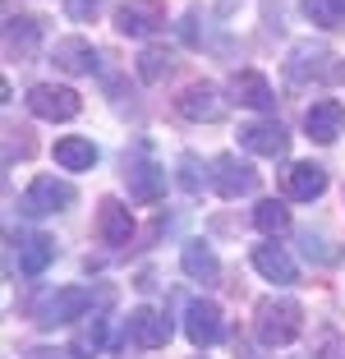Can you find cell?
Instances as JSON below:
<instances>
[{
    "label": "cell",
    "mask_w": 345,
    "mask_h": 359,
    "mask_svg": "<svg viewBox=\"0 0 345 359\" xmlns=\"http://www.w3.org/2000/svg\"><path fill=\"white\" fill-rule=\"evenodd\" d=\"M253 332H258L262 346H290L304 332V304L285 295H267L253 309Z\"/></svg>",
    "instance_id": "cell-1"
},
{
    "label": "cell",
    "mask_w": 345,
    "mask_h": 359,
    "mask_svg": "<svg viewBox=\"0 0 345 359\" xmlns=\"http://www.w3.org/2000/svg\"><path fill=\"white\" fill-rule=\"evenodd\" d=\"M88 309H93V290H88V285H60V290L37 299L32 313H37L42 327H65L74 318H88Z\"/></svg>",
    "instance_id": "cell-2"
},
{
    "label": "cell",
    "mask_w": 345,
    "mask_h": 359,
    "mask_svg": "<svg viewBox=\"0 0 345 359\" xmlns=\"http://www.w3.org/2000/svg\"><path fill=\"white\" fill-rule=\"evenodd\" d=\"M74 198H79V189H74L69 180H55V175H37L23 189L19 198V212L23 217H51V212H65L74 208Z\"/></svg>",
    "instance_id": "cell-3"
},
{
    "label": "cell",
    "mask_w": 345,
    "mask_h": 359,
    "mask_svg": "<svg viewBox=\"0 0 345 359\" xmlns=\"http://www.w3.org/2000/svg\"><path fill=\"white\" fill-rule=\"evenodd\" d=\"M28 111L37 120H51V125H65L83 111V97L74 88H60V83H32L28 88Z\"/></svg>",
    "instance_id": "cell-4"
},
{
    "label": "cell",
    "mask_w": 345,
    "mask_h": 359,
    "mask_svg": "<svg viewBox=\"0 0 345 359\" xmlns=\"http://www.w3.org/2000/svg\"><path fill=\"white\" fill-rule=\"evenodd\" d=\"M341 74V65H336V55L327 51V46H313V42H299L290 51V60H285V79L290 83H327V79Z\"/></svg>",
    "instance_id": "cell-5"
},
{
    "label": "cell",
    "mask_w": 345,
    "mask_h": 359,
    "mask_svg": "<svg viewBox=\"0 0 345 359\" xmlns=\"http://www.w3.org/2000/svg\"><path fill=\"white\" fill-rule=\"evenodd\" d=\"M212 189L221 194V198H244V194L258 189V170L249 166V161H240L235 152H221V157H212Z\"/></svg>",
    "instance_id": "cell-6"
},
{
    "label": "cell",
    "mask_w": 345,
    "mask_h": 359,
    "mask_svg": "<svg viewBox=\"0 0 345 359\" xmlns=\"http://www.w3.org/2000/svg\"><path fill=\"white\" fill-rule=\"evenodd\" d=\"M166 23V5L161 0H129L115 10V32L120 37H152Z\"/></svg>",
    "instance_id": "cell-7"
},
{
    "label": "cell",
    "mask_w": 345,
    "mask_h": 359,
    "mask_svg": "<svg viewBox=\"0 0 345 359\" xmlns=\"http://www.w3.org/2000/svg\"><path fill=\"white\" fill-rule=\"evenodd\" d=\"M221 309L212 304V299H189L184 309V337L194 341V350H212L221 341Z\"/></svg>",
    "instance_id": "cell-8"
},
{
    "label": "cell",
    "mask_w": 345,
    "mask_h": 359,
    "mask_svg": "<svg viewBox=\"0 0 345 359\" xmlns=\"http://www.w3.org/2000/svg\"><path fill=\"white\" fill-rule=\"evenodd\" d=\"M170 337H175V327H170L166 313H157V309H147V304H138L129 313V341L138 350H161V346H170Z\"/></svg>",
    "instance_id": "cell-9"
},
{
    "label": "cell",
    "mask_w": 345,
    "mask_h": 359,
    "mask_svg": "<svg viewBox=\"0 0 345 359\" xmlns=\"http://www.w3.org/2000/svg\"><path fill=\"white\" fill-rule=\"evenodd\" d=\"M175 111H180L184 120H194V125H203V120L212 125V120L226 116V97H221L212 83H189L184 93L175 97Z\"/></svg>",
    "instance_id": "cell-10"
},
{
    "label": "cell",
    "mask_w": 345,
    "mask_h": 359,
    "mask_svg": "<svg viewBox=\"0 0 345 359\" xmlns=\"http://www.w3.org/2000/svg\"><path fill=\"white\" fill-rule=\"evenodd\" d=\"M125 184L134 203H157L166 194V170L147 157H134V161H125Z\"/></svg>",
    "instance_id": "cell-11"
},
{
    "label": "cell",
    "mask_w": 345,
    "mask_h": 359,
    "mask_svg": "<svg viewBox=\"0 0 345 359\" xmlns=\"http://www.w3.org/2000/svg\"><path fill=\"white\" fill-rule=\"evenodd\" d=\"M304 129H309V138H313V143H336V138L345 134V106L336 102V97L313 102L309 111H304Z\"/></svg>",
    "instance_id": "cell-12"
},
{
    "label": "cell",
    "mask_w": 345,
    "mask_h": 359,
    "mask_svg": "<svg viewBox=\"0 0 345 359\" xmlns=\"http://www.w3.org/2000/svg\"><path fill=\"white\" fill-rule=\"evenodd\" d=\"M240 148L258 152V157H285L290 152V134H285L281 120H258V125L240 129Z\"/></svg>",
    "instance_id": "cell-13"
},
{
    "label": "cell",
    "mask_w": 345,
    "mask_h": 359,
    "mask_svg": "<svg viewBox=\"0 0 345 359\" xmlns=\"http://www.w3.org/2000/svg\"><path fill=\"white\" fill-rule=\"evenodd\" d=\"M327 194V170L318 166V161H295L290 170H285V198L295 203H313Z\"/></svg>",
    "instance_id": "cell-14"
},
{
    "label": "cell",
    "mask_w": 345,
    "mask_h": 359,
    "mask_svg": "<svg viewBox=\"0 0 345 359\" xmlns=\"http://www.w3.org/2000/svg\"><path fill=\"white\" fill-rule=\"evenodd\" d=\"M97 235H102V244H111V249H125V244L134 240V217H129L125 203L102 198V212H97Z\"/></svg>",
    "instance_id": "cell-15"
},
{
    "label": "cell",
    "mask_w": 345,
    "mask_h": 359,
    "mask_svg": "<svg viewBox=\"0 0 345 359\" xmlns=\"http://www.w3.org/2000/svg\"><path fill=\"white\" fill-rule=\"evenodd\" d=\"M51 65L65 74H93L97 69V46L88 37H60L51 46Z\"/></svg>",
    "instance_id": "cell-16"
},
{
    "label": "cell",
    "mask_w": 345,
    "mask_h": 359,
    "mask_svg": "<svg viewBox=\"0 0 345 359\" xmlns=\"http://www.w3.org/2000/svg\"><path fill=\"white\" fill-rule=\"evenodd\" d=\"M230 102L249 106V111H272L276 93H272V83H267L258 69H240V74L230 79Z\"/></svg>",
    "instance_id": "cell-17"
},
{
    "label": "cell",
    "mask_w": 345,
    "mask_h": 359,
    "mask_svg": "<svg viewBox=\"0 0 345 359\" xmlns=\"http://www.w3.org/2000/svg\"><path fill=\"white\" fill-rule=\"evenodd\" d=\"M253 267H258L267 281H276V285H295L299 281V272H295L290 254H285L281 244H258V249H253Z\"/></svg>",
    "instance_id": "cell-18"
},
{
    "label": "cell",
    "mask_w": 345,
    "mask_h": 359,
    "mask_svg": "<svg viewBox=\"0 0 345 359\" xmlns=\"http://www.w3.org/2000/svg\"><path fill=\"white\" fill-rule=\"evenodd\" d=\"M180 267H184V276L189 281H203V285H212L221 276V263H217V254H212L203 240H189L184 249H180Z\"/></svg>",
    "instance_id": "cell-19"
},
{
    "label": "cell",
    "mask_w": 345,
    "mask_h": 359,
    "mask_svg": "<svg viewBox=\"0 0 345 359\" xmlns=\"http://www.w3.org/2000/svg\"><path fill=\"white\" fill-rule=\"evenodd\" d=\"M55 263V240L51 235H23L19 240V272L23 276H42Z\"/></svg>",
    "instance_id": "cell-20"
},
{
    "label": "cell",
    "mask_w": 345,
    "mask_h": 359,
    "mask_svg": "<svg viewBox=\"0 0 345 359\" xmlns=\"http://www.w3.org/2000/svg\"><path fill=\"white\" fill-rule=\"evenodd\" d=\"M42 42V23L28 19V14H10L5 19V51L10 55H32Z\"/></svg>",
    "instance_id": "cell-21"
},
{
    "label": "cell",
    "mask_w": 345,
    "mask_h": 359,
    "mask_svg": "<svg viewBox=\"0 0 345 359\" xmlns=\"http://www.w3.org/2000/svg\"><path fill=\"white\" fill-rule=\"evenodd\" d=\"M55 166L65 170H93L97 166V143L93 138H79V134H65L55 143Z\"/></svg>",
    "instance_id": "cell-22"
},
{
    "label": "cell",
    "mask_w": 345,
    "mask_h": 359,
    "mask_svg": "<svg viewBox=\"0 0 345 359\" xmlns=\"http://www.w3.org/2000/svg\"><path fill=\"white\" fill-rule=\"evenodd\" d=\"M102 346H106V318H102V313H93L83 332H74L69 355H74V359H97V355H102Z\"/></svg>",
    "instance_id": "cell-23"
},
{
    "label": "cell",
    "mask_w": 345,
    "mask_h": 359,
    "mask_svg": "<svg viewBox=\"0 0 345 359\" xmlns=\"http://www.w3.org/2000/svg\"><path fill=\"white\" fill-rule=\"evenodd\" d=\"M253 226H258L262 235H285L290 231V208L276 198H262L258 208H253Z\"/></svg>",
    "instance_id": "cell-24"
},
{
    "label": "cell",
    "mask_w": 345,
    "mask_h": 359,
    "mask_svg": "<svg viewBox=\"0 0 345 359\" xmlns=\"http://www.w3.org/2000/svg\"><path fill=\"white\" fill-rule=\"evenodd\" d=\"M170 65H175V55H170V51L147 46V51L138 55V79H143V83H161V79L170 74Z\"/></svg>",
    "instance_id": "cell-25"
},
{
    "label": "cell",
    "mask_w": 345,
    "mask_h": 359,
    "mask_svg": "<svg viewBox=\"0 0 345 359\" xmlns=\"http://www.w3.org/2000/svg\"><path fill=\"white\" fill-rule=\"evenodd\" d=\"M304 14L318 28H341L345 23V0H304Z\"/></svg>",
    "instance_id": "cell-26"
},
{
    "label": "cell",
    "mask_w": 345,
    "mask_h": 359,
    "mask_svg": "<svg viewBox=\"0 0 345 359\" xmlns=\"http://www.w3.org/2000/svg\"><path fill=\"white\" fill-rule=\"evenodd\" d=\"M203 180H212V175H203V161L194 152H184L180 157V184H184V194H203Z\"/></svg>",
    "instance_id": "cell-27"
},
{
    "label": "cell",
    "mask_w": 345,
    "mask_h": 359,
    "mask_svg": "<svg viewBox=\"0 0 345 359\" xmlns=\"http://www.w3.org/2000/svg\"><path fill=\"white\" fill-rule=\"evenodd\" d=\"M65 14H69L74 23H93L97 14H102V0H65Z\"/></svg>",
    "instance_id": "cell-28"
},
{
    "label": "cell",
    "mask_w": 345,
    "mask_h": 359,
    "mask_svg": "<svg viewBox=\"0 0 345 359\" xmlns=\"http://www.w3.org/2000/svg\"><path fill=\"white\" fill-rule=\"evenodd\" d=\"M323 359H345V341H327V346H323Z\"/></svg>",
    "instance_id": "cell-29"
},
{
    "label": "cell",
    "mask_w": 345,
    "mask_h": 359,
    "mask_svg": "<svg viewBox=\"0 0 345 359\" xmlns=\"http://www.w3.org/2000/svg\"><path fill=\"white\" fill-rule=\"evenodd\" d=\"M23 359H65V355H55V350H28Z\"/></svg>",
    "instance_id": "cell-30"
}]
</instances>
